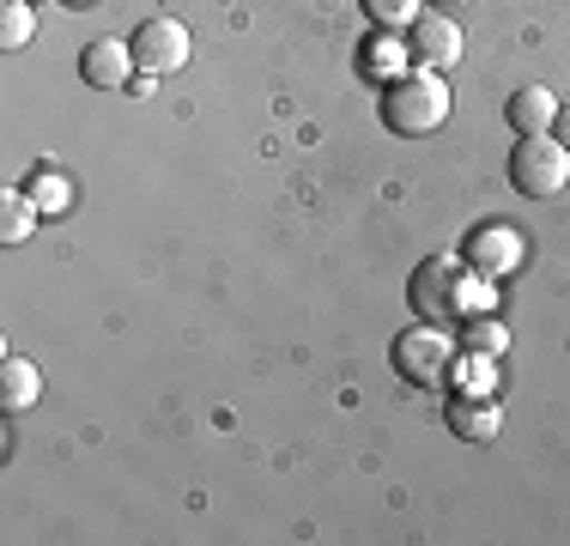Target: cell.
<instances>
[{
    "label": "cell",
    "mask_w": 570,
    "mask_h": 546,
    "mask_svg": "<svg viewBox=\"0 0 570 546\" xmlns=\"http://www.w3.org/2000/svg\"><path fill=\"white\" fill-rule=\"evenodd\" d=\"M522 231H510V225H480L468 243H461V262H468L473 273H485V280H504V273L522 267Z\"/></svg>",
    "instance_id": "cell-7"
},
{
    "label": "cell",
    "mask_w": 570,
    "mask_h": 546,
    "mask_svg": "<svg viewBox=\"0 0 570 546\" xmlns=\"http://www.w3.org/2000/svg\"><path fill=\"white\" fill-rule=\"evenodd\" d=\"M406 49H413V67L443 74V67L461 61V25L450 12H419V19L406 25Z\"/></svg>",
    "instance_id": "cell-6"
},
{
    "label": "cell",
    "mask_w": 570,
    "mask_h": 546,
    "mask_svg": "<svg viewBox=\"0 0 570 546\" xmlns=\"http://www.w3.org/2000/svg\"><path fill=\"white\" fill-rule=\"evenodd\" d=\"M67 7H91V0H67Z\"/></svg>",
    "instance_id": "cell-22"
},
{
    "label": "cell",
    "mask_w": 570,
    "mask_h": 546,
    "mask_svg": "<svg viewBox=\"0 0 570 546\" xmlns=\"http://www.w3.org/2000/svg\"><path fill=\"white\" fill-rule=\"evenodd\" d=\"M455 285H461V262L455 255H425L406 280V304L419 310V322H461L455 316Z\"/></svg>",
    "instance_id": "cell-4"
},
{
    "label": "cell",
    "mask_w": 570,
    "mask_h": 546,
    "mask_svg": "<svg viewBox=\"0 0 570 546\" xmlns=\"http://www.w3.org/2000/svg\"><path fill=\"white\" fill-rule=\"evenodd\" d=\"M134 74H140V67H134V43H128V37H98V43L79 55V79L98 86V91H121Z\"/></svg>",
    "instance_id": "cell-8"
},
{
    "label": "cell",
    "mask_w": 570,
    "mask_h": 546,
    "mask_svg": "<svg viewBox=\"0 0 570 546\" xmlns=\"http://www.w3.org/2000/svg\"><path fill=\"white\" fill-rule=\"evenodd\" d=\"M24 195H31L43 213H67V207H73V183H67L61 170H37L31 183H24Z\"/></svg>",
    "instance_id": "cell-18"
},
{
    "label": "cell",
    "mask_w": 570,
    "mask_h": 546,
    "mask_svg": "<svg viewBox=\"0 0 570 546\" xmlns=\"http://www.w3.org/2000/svg\"><path fill=\"white\" fill-rule=\"evenodd\" d=\"M461 347H473V352H492V359H504V347H510V328L498 322V310H492V316H468V322H461Z\"/></svg>",
    "instance_id": "cell-16"
},
{
    "label": "cell",
    "mask_w": 570,
    "mask_h": 546,
    "mask_svg": "<svg viewBox=\"0 0 570 546\" xmlns=\"http://www.w3.org/2000/svg\"><path fill=\"white\" fill-rule=\"evenodd\" d=\"M552 140L570 146V98H559V121H552Z\"/></svg>",
    "instance_id": "cell-20"
},
{
    "label": "cell",
    "mask_w": 570,
    "mask_h": 546,
    "mask_svg": "<svg viewBox=\"0 0 570 546\" xmlns=\"http://www.w3.org/2000/svg\"><path fill=\"white\" fill-rule=\"evenodd\" d=\"M455 352H461V340L443 322H413L406 334H395L389 359H395V377L413 382V389H450Z\"/></svg>",
    "instance_id": "cell-2"
},
{
    "label": "cell",
    "mask_w": 570,
    "mask_h": 546,
    "mask_svg": "<svg viewBox=\"0 0 570 546\" xmlns=\"http://www.w3.org/2000/svg\"><path fill=\"white\" fill-rule=\"evenodd\" d=\"M504 121L515 128V140H528V134H552V121H559V98H552L547 86H522V91H510Z\"/></svg>",
    "instance_id": "cell-10"
},
{
    "label": "cell",
    "mask_w": 570,
    "mask_h": 546,
    "mask_svg": "<svg viewBox=\"0 0 570 546\" xmlns=\"http://www.w3.org/2000/svg\"><path fill=\"white\" fill-rule=\"evenodd\" d=\"M128 43H134V67H140V74H153V79L188 67V49H195V43H188V25L183 19H146Z\"/></svg>",
    "instance_id": "cell-5"
},
{
    "label": "cell",
    "mask_w": 570,
    "mask_h": 546,
    "mask_svg": "<svg viewBox=\"0 0 570 546\" xmlns=\"http://www.w3.org/2000/svg\"><path fill=\"white\" fill-rule=\"evenodd\" d=\"M455 7H473V0H438V12H455Z\"/></svg>",
    "instance_id": "cell-21"
},
{
    "label": "cell",
    "mask_w": 570,
    "mask_h": 546,
    "mask_svg": "<svg viewBox=\"0 0 570 546\" xmlns=\"http://www.w3.org/2000/svg\"><path fill=\"white\" fill-rule=\"evenodd\" d=\"M37 394H43V371L12 352V359L0 364V407H7V413H24V407H37Z\"/></svg>",
    "instance_id": "cell-13"
},
{
    "label": "cell",
    "mask_w": 570,
    "mask_h": 546,
    "mask_svg": "<svg viewBox=\"0 0 570 546\" xmlns=\"http://www.w3.org/2000/svg\"><path fill=\"white\" fill-rule=\"evenodd\" d=\"M37 37L31 0H0V49H24Z\"/></svg>",
    "instance_id": "cell-17"
},
{
    "label": "cell",
    "mask_w": 570,
    "mask_h": 546,
    "mask_svg": "<svg viewBox=\"0 0 570 546\" xmlns=\"http://www.w3.org/2000/svg\"><path fill=\"white\" fill-rule=\"evenodd\" d=\"M383 128L395 134V140H425V134H438L443 121H450V86H443V74H431V67H406L401 79H389L383 98Z\"/></svg>",
    "instance_id": "cell-1"
},
{
    "label": "cell",
    "mask_w": 570,
    "mask_h": 546,
    "mask_svg": "<svg viewBox=\"0 0 570 546\" xmlns=\"http://www.w3.org/2000/svg\"><path fill=\"white\" fill-rule=\"evenodd\" d=\"M510 183H515V195H528V201L564 195L570 188V146H559L552 134H528V140H515Z\"/></svg>",
    "instance_id": "cell-3"
},
{
    "label": "cell",
    "mask_w": 570,
    "mask_h": 546,
    "mask_svg": "<svg viewBox=\"0 0 570 546\" xmlns=\"http://www.w3.org/2000/svg\"><path fill=\"white\" fill-rule=\"evenodd\" d=\"M364 12H371V25H383V31H406V25L425 12V0H364Z\"/></svg>",
    "instance_id": "cell-19"
},
{
    "label": "cell",
    "mask_w": 570,
    "mask_h": 546,
    "mask_svg": "<svg viewBox=\"0 0 570 546\" xmlns=\"http://www.w3.org/2000/svg\"><path fill=\"white\" fill-rule=\"evenodd\" d=\"M498 310V280H485V273H473L468 262H461V285H455V316H492Z\"/></svg>",
    "instance_id": "cell-15"
},
{
    "label": "cell",
    "mask_w": 570,
    "mask_h": 546,
    "mask_svg": "<svg viewBox=\"0 0 570 546\" xmlns=\"http://www.w3.org/2000/svg\"><path fill=\"white\" fill-rule=\"evenodd\" d=\"M358 67L371 79H401L406 67H413V49H406V37H395V31H383V25H371V37L358 43Z\"/></svg>",
    "instance_id": "cell-11"
},
{
    "label": "cell",
    "mask_w": 570,
    "mask_h": 546,
    "mask_svg": "<svg viewBox=\"0 0 570 546\" xmlns=\"http://www.w3.org/2000/svg\"><path fill=\"white\" fill-rule=\"evenodd\" d=\"M443 426H450V437H461V443H492V437L504 431L498 394H492V401H480V394H450V407H443Z\"/></svg>",
    "instance_id": "cell-9"
},
{
    "label": "cell",
    "mask_w": 570,
    "mask_h": 546,
    "mask_svg": "<svg viewBox=\"0 0 570 546\" xmlns=\"http://www.w3.org/2000/svg\"><path fill=\"white\" fill-rule=\"evenodd\" d=\"M450 389H455V394H480V401H492V394H498V359H492V352L461 347L455 364H450Z\"/></svg>",
    "instance_id": "cell-12"
},
{
    "label": "cell",
    "mask_w": 570,
    "mask_h": 546,
    "mask_svg": "<svg viewBox=\"0 0 570 546\" xmlns=\"http://www.w3.org/2000/svg\"><path fill=\"white\" fill-rule=\"evenodd\" d=\"M37 218H43V207H37L24 188H7V195H0V243H24L37 231Z\"/></svg>",
    "instance_id": "cell-14"
}]
</instances>
